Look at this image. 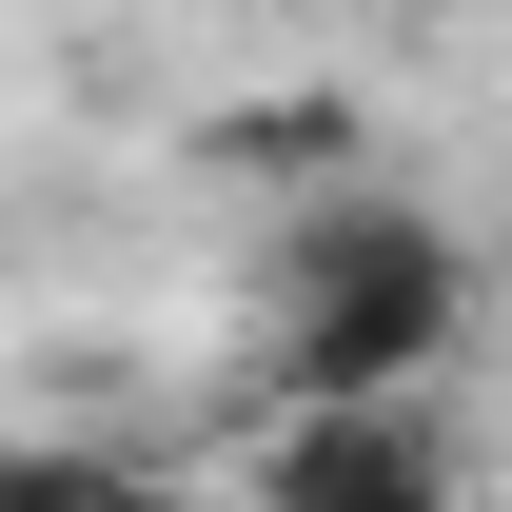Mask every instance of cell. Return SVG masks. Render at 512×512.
Here are the masks:
<instances>
[{
    "label": "cell",
    "instance_id": "3957f363",
    "mask_svg": "<svg viewBox=\"0 0 512 512\" xmlns=\"http://www.w3.org/2000/svg\"><path fill=\"white\" fill-rule=\"evenodd\" d=\"M197 178H217V197H316V178H375V119H355V79L217 99V119H197Z\"/></svg>",
    "mask_w": 512,
    "mask_h": 512
},
{
    "label": "cell",
    "instance_id": "6da1fadb",
    "mask_svg": "<svg viewBox=\"0 0 512 512\" xmlns=\"http://www.w3.org/2000/svg\"><path fill=\"white\" fill-rule=\"evenodd\" d=\"M473 237L414 217L394 178H316L256 256V375L276 394H434L473 355Z\"/></svg>",
    "mask_w": 512,
    "mask_h": 512
},
{
    "label": "cell",
    "instance_id": "7a4b0ae2",
    "mask_svg": "<svg viewBox=\"0 0 512 512\" xmlns=\"http://www.w3.org/2000/svg\"><path fill=\"white\" fill-rule=\"evenodd\" d=\"M237 473H256L276 512H434L473 453H453V414H434V394H296V414H276Z\"/></svg>",
    "mask_w": 512,
    "mask_h": 512
}]
</instances>
